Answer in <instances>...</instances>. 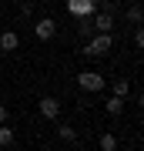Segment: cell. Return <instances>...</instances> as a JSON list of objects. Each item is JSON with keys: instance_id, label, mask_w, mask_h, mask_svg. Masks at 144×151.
<instances>
[{"instance_id": "9", "label": "cell", "mask_w": 144, "mask_h": 151, "mask_svg": "<svg viewBox=\"0 0 144 151\" xmlns=\"http://www.w3.org/2000/svg\"><path fill=\"white\" fill-rule=\"evenodd\" d=\"M0 145H4V148H7V145H14V131L7 128V124H0Z\"/></svg>"}, {"instance_id": "2", "label": "cell", "mask_w": 144, "mask_h": 151, "mask_svg": "<svg viewBox=\"0 0 144 151\" xmlns=\"http://www.w3.org/2000/svg\"><path fill=\"white\" fill-rule=\"evenodd\" d=\"M107 50H111V37H107V34H97V37L87 44V54H107Z\"/></svg>"}, {"instance_id": "12", "label": "cell", "mask_w": 144, "mask_h": 151, "mask_svg": "<svg viewBox=\"0 0 144 151\" xmlns=\"http://www.w3.org/2000/svg\"><path fill=\"white\" fill-rule=\"evenodd\" d=\"M114 97H128V81H114Z\"/></svg>"}, {"instance_id": "11", "label": "cell", "mask_w": 144, "mask_h": 151, "mask_svg": "<svg viewBox=\"0 0 144 151\" xmlns=\"http://www.w3.org/2000/svg\"><path fill=\"white\" fill-rule=\"evenodd\" d=\"M101 148L104 151H114V148H117V138H114V134H104L101 138Z\"/></svg>"}, {"instance_id": "3", "label": "cell", "mask_w": 144, "mask_h": 151, "mask_svg": "<svg viewBox=\"0 0 144 151\" xmlns=\"http://www.w3.org/2000/svg\"><path fill=\"white\" fill-rule=\"evenodd\" d=\"M67 10L84 17V14H94V0H67Z\"/></svg>"}, {"instance_id": "4", "label": "cell", "mask_w": 144, "mask_h": 151, "mask_svg": "<svg viewBox=\"0 0 144 151\" xmlns=\"http://www.w3.org/2000/svg\"><path fill=\"white\" fill-rule=\"evenodd\" d=\"M54 30H57V27H54V20H50V17L37 20V27H34V34H37L40 40H50V37H54Z\"/></svg>"}, {"instance_id": "6", "label": "cell", "mask_w": 144, "mask_h": 151, "mask_svg": "<svg viewBox=\"0 0 144 151\" xmlns=\"http://www.w3.org/2000/svg\"><path fill=\"white\" fill-rule=\"evenodd\" d=\"M17 44H20V37H17L14 30L0 34V50H7V54H10V50H17Z\"/></svg>"}, {"instance_id": "13", "label": "cell", "mask_w": 144, "mask_h": 151, "mask_svg": "<svg viewBox=\"0 0 144 151\" xmlns=\"http://www.w3.org/2000/svg\"><path fill=\"white\" fill-rule=\"evenodd\" d=\"M4 121H7V108L0 104V124H4Z\"/></svg>"}, {"instance_id": "5", "label": "cell", "mask_w": 144, "mask_h": 151, "mask_svg": "<svg viewBox=\"0 0 144 151\" xmlns=\"http://www.w3.org/2000/svg\"><path fill=\"white\" fill-rule=\"evenodd\" d=\"M40 114H44V118H57V114H60V101H57V97H44V101H40Z\"/></svg>"}, {"instance_id": "1", "label": "cell", "mask_w": 144, "mask_h": 151, "mask_svg": "<svg viewBox=\"0 0 144 151\" xmlns=\"http://www.w3.org/2000/svg\"><path fill=\"white\" fill-rule=\"evenodd\" d=\"M77 81H80V87H84V91H101V87H104V77L94 74V70H84Z\"/></svg>"}, {"instance_id": "8", "label": "cell", "mask_w": 144, "mask_h": 151, "mask_svg": "<svg viewBox=\"0 0 144 151\" xmlns=\"http://www.w3.org/2000/svg\"><path fill=\"white\" fill-rule=\"evenodd\" d=\"M121 111H124V97H111V101H107V114H114V118H117Z\"/></svg>"}, {"instance_id": "7", "label": "cell", "mask_w": 144, "mask_h": 151, "mask_svg": "<svg viewBox=\"0 0 144 151\" xmlns=\"http://www.w3.org/2000/svg\"><path fill=\"white\" fill-rule=\"evenodd\" d=\"M94 24H97V30H101V34H107V30L114 27V17H111V14H97Z\"/></svg>"}, {"instance_id": "10", "label": "cell", "mask_w": 144, "mask_h": 151, "mask_svg": "<svg viewBox=\"0 0 144 151\" xmlns=\"http://www.w3.org/2000/svg\"><path fill=\"white\" fill-rule=\"evenodd\" d=\"M57 134L64 138V141H77V131H74V128H67V124H60V128H57Z\"/></svg>"}]
</instances>
